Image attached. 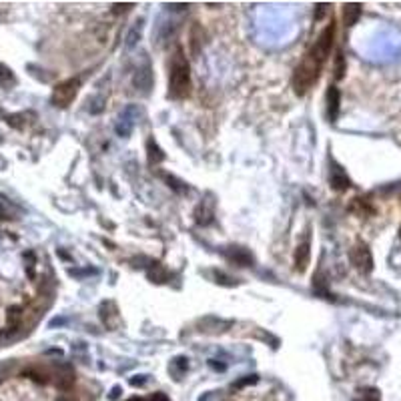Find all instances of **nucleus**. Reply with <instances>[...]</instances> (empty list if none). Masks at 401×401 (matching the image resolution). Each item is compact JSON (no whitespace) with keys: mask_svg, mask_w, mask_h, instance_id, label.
I'll return each mask as SVG.
<instances>
[{"mask_svg":"<svg viewBox=\"0 0 401 401\" xmlns=\"http://www.w3.org/2000/svg\"><path fill=\"white\" fill-rule=\"evenodd\" d=\"M0 401H94V395L76 383L70 369L32 367L16 377L0 379Z\"/></svg>","mask_w":401,"mask_h":401,"instance_id":"f257e3e1","label":"nucleus"},{"mask_svg":"<svg viewBox=\"0 0 401 401\" xmlns=\"http://www.w3.org/2000/svg\"><path fill=\"white\" fill-rule=\"evenodd\" d=\"M191 92V68L183 50L177 48L171 61V74H169V96L171 98H185Z\"/></svg>","mask_w":401,"mask_h":401,"instance_id":"f03ea898","label":"nucleus"},{"mask_svg":"<svg viewBox=\"0 0 401 401\" xmlns=\"http://www.w3.org/2000/svg\"><path fill=\"white\" fill-rule=\"evenodd\" d=\"M323 70V63H319L317 59H313L309 53L303 57L301 65L295 68V74H293V88L299 96H303L319 78Z\"/></svg>","mask_w":401,"mask_h":401,"instance_id":"7ed1b4c3","label":"nucleus"},{"mask_svg":"<svg viewBox=\"0 0 401 401\" xmlns=\"http://www.w3.org/2000/svg\"><path fill=\"white\" fill-rule=\"evenodd\" d=\"M333 40H335V24L331 22V24H327V26L321 30L319 38L315 40V44H313V46H311V50H309V55H311L313 59H317L319 63H323V65H325V61H327V59H329V55H331Z\"/></svg>","mask_w":401,"mask_h":401,"instance_id":"20e7f679","label":"nucleus"},{"mask_svg":"<svg viewBox=\"0 0 401 401\" xmlns=\"http://www.w3.org/2000/svg\"><path fill=\"white\" fill-rule=\"evenodd\" d=\"M78 86H80V78H68V80L57 84L55 92H53V103L57 107H61V109L68 107L74 100L76 92H78Z\"/></svg>","mask_w":401,"mask_h":401,"instance_id":"39448f33","label":"nucleus"},{"mask_svg":"<svg viewBox=\"0 0 401 401\" xmlns=\"http://www.w3.org/2000/svg\"><path fill=\"white\" fill-rule=\"evenodd\" d=\"M223 401H285L281 393L275 391H263V393H251L249 387H239L233 385V395L223 399Z\"/></svg>","mask_w":401,"mask_h":401,"instance_id":"423d86ee","label":"nucleus"},{"mask_svg":"<svg viewBox=\"0 0 401 401\" xmlns=\"http://www.w3.org/2000/svg\"><path fill=\"white\" fill-rule=\"evenodd\" d=\"M349 259H351V263H353V267H355L357 271H361V273H369V271L373 269L371 251H369L367 245H363V243H359V245H355L353 249H351Z\"/></svg>","mask_w":401,"mask_h":401,"instance_id":"0eeeda50","label":"nucleus"},{"mask_svg":"<svg viewBox=\"0 0 401 401\" xmlns=\"http://www.w3.org/2000/svg\"><path fill=\"white\" fill-rule=\"evenodd\" d=\"M138 117H140V113H138L136 107H127V109L121 113V117H119L117 133H119L121 136H129V134L133 133V127H134V123L138 121Z\"/></svg>","mask_w":401,"mask_h":401,"instance_id":"6e6552de","label":"nucleus"},{"mask_svg":"<svg viewBox=\"0 0 401 401\" xmlns=\"http://www.w3.org/2000/svg\"><path fill=\"white\" fill-rule=\"evenodd\" d=\"M309 257H311V241H309V235L305 237L303 243L297 245V251H295V271L303 273L309 265Z\"/></svg>","mask_w":401,"mask_h":401,"instance_id":"1a4fd4ad","label":"nucleus"},{"mask_svg":"<svg viewBox=\"0 0 401 401\" xmlns=\"http://www.w3.org/2000/svg\"><path fill=\"white\" fill-rule=\"evenodd\" d=\"M327 115H329L331 123L337 121V115H339V90L335 86H329V90H327Z\"/></svg>","mask_w":401,"mask_h":401,"instance_id":"9d476101","label":"nucleus"},{"mask_svg":"<svg viewBox=\"0 0 401 401\" xmlns=\"http://www.w3.org/2000/svg\"><path fill=\"white\" fill-rule=\"evenodd\" d=\"M195 217H197L199 225H209L213 219V200H203L199 205V209L195 211Z\"/></svg>","mask_w":401,"mask_h":401,"instance_id":"9b49d317","label":"nucleus"},{"mask_svg":"<svg viewBox=\"0 0 401 401\" xmlns=\"http://www.w3.org/2000/svg\"><path fill=\"white\" fill-rule=\"evenodd\" d=\"M331 187H333L335 191H347V189L351 187L347 175H345L339 167H333V171H331Z\"/></svg>","mask_w":401,"mask_h":401,"instance_id":"f8f14e48","label":"nucleus"},{"mask_svg":"<svg viewBox=\"0 0 401 401\" xmlns=\"http://www.w3.org/2000/svg\"><path fill=\"white\" fill-rule=\"evenodd\" d=\"M134 84H136L138 88H142V90H148V88H150V84H153V74H150L148 65H146L144 68L136 70V74H134Z\"/></svg>","mask_w":401,"mask_h":401,"instance_id":"ddd939ff","label":"nucleus"},{"mask_svg":"<svg viewBox=\"0 0 401 401\" xmlns=\"http://www.w3.org/2000/svg\"><path fill=\"white\" fill-rule=\"evenodd\" d=\"M361 16V4H345V10H343V20L347 26H353L357 22V18Z\"/></svg>","mask_w":401,"mask_h":401,"instance_id":"4468645a","label":"nucleus"},{"mask_svg":"<svg viewBox=\"0 0 401 401\" xmlns=\"http://www.w3.org/2000/svg\"><path fill=\"white\" fill-rule=\"evenodd\" d=\"M146 150H148V165H150V167H153V165H159V163L165 159L163 150L159 148V144H157L153 138H148V142H146Z\"/></svg>","mask_w":401,"mask_h":401,"instance_id":"2eb2a0df","label":"nucleus"},{"mask_svg":"<svg viewBox=\"0 0 401 401\" xmlns=\"http://www.w3.org/2000/svg\"><path fill=\"white\" fill-rule=\"evenodd\" d=\"M146 275H148L150 281H157V283H165V281L169 279V273H167L165 267L159 265V263H153V265H150V269L146 271Z\"/></svg>","mask_w":401,"mask_h":401,"instance_id":"dca6fc26","label":"nucleus"},{"mask_svg":"<svg viewBox=\"0 0 401 401\" xmlns=\"http://www.w3.org/2000/svg\"><path fill=\"white\" fill-rule=\"evenodd\" d=\"M227 257H229L231 261H237V263L243 265V267H247L249 263H253V257H251L245 249H237V251H233V253H227Z\"/></svg>","mask_w":401,"mask_h":401,"instance_id":"f3484780","label":"nucleus"},{"mask_svg":"<svg viewBox=\"0 0 401 401\" xmlns=\"http://www.w3.org/2000/svg\"><path fill=\"white\" fill-rule=\"evenodd\" d=\"M14 82H16V78H14L12 70H8L6 67L0 65V86H12Z\"/></svg>","mask_w":401,"mask_h":401,"instance_id":"a211bd4d","label":"nucleus"},{"mask_svg":"<svg viewBox=\"0 0 401 401\" xmlns=\"http://www.w3.org/2000/svg\"><path fill=\"white\" fill-rule=\"evenodd\" d=\"M127 401H171V399L165 393H153V395H148V397H131Z\"/></svg>","mask_w":401,"mask_h":401,"instance_id":"6ab92c4d","label":"nucleus"},{"mask_svg":"<svg viewBox=\"0 0 401 401\" xmlns=\"http://www.w3.org/2000/svg\"><path fill=\"white\" fill-rule=\"evenodd\" d=\"M357 209H359V215H365V213H371V211H373L363 199H355V203L351 205V211H357Z\"/></svg>","mask_w":401,"mask_h":401,"instance_id":"aec40b11","label":"nucleus"},{"mask_svg":"<svg viewBox=\"0 0 401 401\" xmlns=\"http://www.w3.org/2000/svg\"><path fill=\"white\" fill-rule=\"evenodd\" d=\"M343 72H345V61H343V55L339 53V55H337V61H335V76L341 78Z\"/></svg>","mask_w":401,"mask_h":401,"instance_id":"412c9836","label":"nucleus"}]
</instances>
